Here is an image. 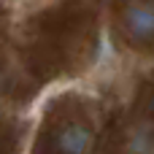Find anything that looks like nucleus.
Instances as JSON below:
<instances>
[{
  "instance_id": "2",
  "label": "nucleus",
  "mask_w": 154,
  "mask_h": 154,
  "mask_svg": "<svg viewBox=\"0 0 154 154\" xmlns=\"http://www.w3.org/2000/svg\"><path fill=\"white\" fill-rule=\"evenodd\" d=\"M57 146L62 154H84L92 146V133L84 125H68L57 135Z\"/></svg>"
},
{
  "instance_id": "1",
  "label": "nucleus",
  "mask_w": 154,
  "mask_h": 154,
  "mask_svg": "<svg viewBox=\"0 0 154 154\" xmlns=\"http://www.w3.org/2000/svg\"><path fill=\"white\" fill-rule=\"evenodd\" d=\"M125 30L138 43L154 41V3H149V0H130L125 5Z\"/></svg>"
}]
</instances>
